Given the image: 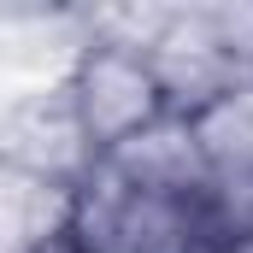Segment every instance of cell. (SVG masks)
<instances>
[{"label":"cell","mask_w":253,"mask_h":253,"mask_svg":"<svg viewBox=\"0 0 253 253\" xmlns=\"http://www.w3.org/2000/svg\"><path fill=\"white\" fill-rule=\"evenodd\" d=\"M59 88L94 153H112L129 135H141L147 124L165 118V94H159V71H153L147 42L112 30L106 6H88V30L65 65Z\"/></svg>","instance_id":"obj_1"},{"label":"cell","mask_w":253,"mask_h":253,"mask_svg":"<svg viewBox=\"0 0 253 253\" xmlns=\"http://www.w3.org/2000/svg\"><path fill=\"white\" fill-rule=\"evenodd\" d=\"M94 159L100 153L88 147V135H83L59 83L0 94V171H18L30 183H47V189L71 194L88 177Z\"/></svg>","instance_id":"obj_2"},{"label":"cell","mask_w":253,"mask_h":253,"mask_svg":"<svg viewBox=\"0 0 253 253\" xmlns=\"http://www.w3.org/2000/svg\"><path fill=\"white\" fill-rule=\"evenodd\" d=\"M147 53H153L159 94H165V112L171 118H194L218 94L242 88V71L230 59L218 24H212V6H165Z\"/></svg>","instance_id":"obj_3"},{"label":"cell","mask_w":253,"mask_h":253,"mask_svg":"<svg viewBox=\"0 0 253 253\" xmlns=\"http://www.w3.org/2000/svg\"><path fill=\"white\" fill-rule=\"evenodd\" d=\"M100 159L124 177L129 189H147V194H200L206 189V165L194 153V135L171 112L159 124H147L141 135H129L124 147L100 153Z\"/></svg>","instance_id":"obj_4"},{"label":"cell","mask_w":253,"mask_h":253,"mask_svg":"<svg viewBox=\"0 0 253 253\" xmlns=\"http://www.w3.org/2000/svg\"><path fill=\"white\" fill-rule=\"evenodd\" d=\"M183 124L194 135L206 177H253V83L218 94L212 106H200Z\"/></svg>","instance_id":"obj_5"},{"label":"cell","mask_w":253,"mask_h":253,"mask_svg":"<svg viewBox=\"0 0 253 253\" xmlns=\"http://www.w3.org/2000/svg\"><path fill=\"white\" fill-rule=\"evenodd\" d=\"M30 253H94V248H88V242H83V236L71 230V218H65L59 230H53L47 242H36V248H30Z\"/></svg>","instance_id":"obj_6"}]
</instances>
